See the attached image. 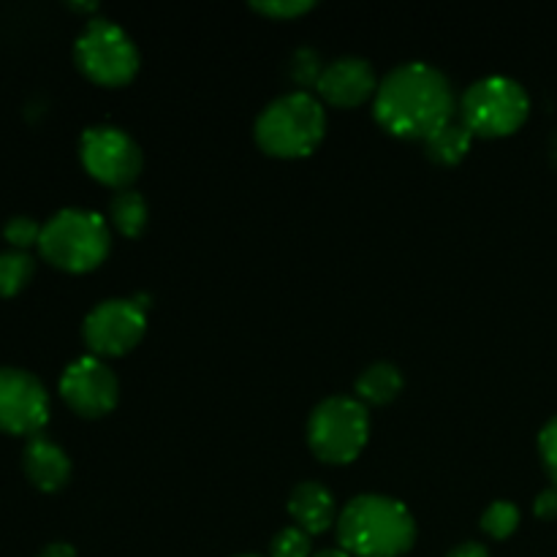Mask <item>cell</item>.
<instances>
[{"label":"cell","instance_id":"obj_24","mask_svg":"<svg viewBox=\"0 0 557 557\" xmlns=\"http://www.w3.org/2000/svg\"><path fill=\"white\" fill-rule=\"evenodd\" d=\"M321 74H324V69H321L315 52H310V49H299V52L294 54L292 79L297 82V85H319Z\"/></svg>","mask_w":557,"mask_h":557},{"label":"cell","instance_id":"obj_5","mask_svg":"<svg viewBox=\"0 0 557 557\" xmlns=\"http://www.w3.org/2000/svg\"><path fill=\"white\" fill-rule=\"evenodd\" d=\"M457 109H460V123L473 136L498 139L522 128L531 114V98L525 87L511 76H487L473 82L462 92Z\"/></svg>","mask_w":557,"mask_h":557},{"label":"cell","instance_id":"obj_1","mask_svg":"<svg viewBox=\"0 0 557 557\" xmlns=\"http://www.w3.org/2000/svg\"><path fill=\"white\" fill-rule=\"evenodd\" d=\"M457 98L449 79L428 63H403L379 82L373 98L375 123L386 134L408 141H428L455 123Z\"/></svg>","mask_w":557,"mask_h":557},{"label":"cell","instance_id":"obj_13","mask_svg":"<svg viewBox=\"0 0 557 557\" xmlns=\"http://www.w3.org/2000/svg\"><path fill=\"white\" fill-rule=\"evenodd\" d=\"M27 479L41 493H58L71 479V460L54 441L44 438L41 433L27 438L25 457H22Z\"/></svg>","mask_w":557,"mask_h":557},{"label":"cell","instance_id":"obj_20","mask_svg":"<svg viewBox=\"0 0 557 557\" xmlns=\"http://www.w3.org/2000/svg\"><path fill=\"white\" fill-rule=\"evenodd\" d=\"M270 557H310V536L302 528H283L270 544Z\"/></svg>","mask_w":557,"mask_h":557},{"label":"cell","instance_id":"obj_29","mask_svg":"<svg viewBox=\"0 0 557 557\" xmlns=\"http://www.w3.org/2000/svg\"><path fill=\"white\" fill-rule=\"evenodd\" d=\"M239 557H261V555H239Z\"/></svg>","mask_w":557,"mask_h":557},{"label":"cell","instance_id":"obj_19","mask_svg":"<svg viewBox=\"0 0 557 557\" xmlns=\"http://www.w3.org/2000/svg\"><path fill=\"white\" fill-rule=\"evenodd\" d=\"M520 528V509L511 500H495L482 515V531L490 539H509Z\"/></svg>","mask_w":557,"mask_h":557},{"label":"cell","instance_id":"obj_10","mask_svg":"<svg viewBox=\"0 0 557 557\" xmlns=\"http://www.w3.org/2000/svg\"><path fill=\"white\" fill-rule=\"evenodd\" d=\"M49 419V397L36 375L0 368V430L9 435H38Z\"/></svg>","mask_w":557,"mask_h":557},{"label":"cell","instance_id":"obj_22","mask_svg":"<svg viewBox=\"0 0 557 557\" xmlns=\"http://www.w3.org/2000/svg\"><path fill=\"white\" fill-rule=\"evenodd\" d=\"M313 0H267V3H250V9L270 20H294L313 9Z\"/></svg>","mask_w":557,"mask_h":557},{"label":"cell","instance_id":"obj_8","mask_svg":"<svg viewBox=\"0 0 557 557\" xmlns=\"http://www.w3.org/2000/svg\"><path fill=\"white\" fill-rule=\"evenodd\" d=\"M79 158L92 180L117 190H128L145 166L139 145L114 125L87 128L79 139Z\"/></svg>","mask_w":557,"mask_h":557},{"label":"cell","instance_id":"obj_6","mask_svg":"<svg viewBox=\"0 0 557 557\" xmlns=\"http://www.w3.org/2000/svg\"><path fill=\"white\" fill-rule=\"evenodd\" d=\"M370 438L368 406L357 397H326L308 419V446L321 462L348 466L362 455Z\"/></svg>","mask_w":557,"mask_h":557},{"label":"cell","instance_id":"obj_7","mask_svg":"<svg viewBox=\"0 0 557 557\" xmlns=\"http://www.w3.org/2000/svg\"><path fill=\"white\" fill-rule=\"evenodd\" d=\"M76 65L90 82L123 87L139 71V49L134 38L112 20H90L74 47Z\"/></svg>","mask_w":557,"mask_h":557},{"label":"cell","instance_id":"obj_16","mask_svg":"<svg viewBox=\"0 0 557 557\" xmlns=\"http://www.w3.org/2000/svg\"><path fill=\"white\" fill-rule=\"evenodd\" d=\"M471 141V131L460 120H455V123H449L446 128H441L438 134L424 141V152H428L430 161L441 163V166H455V163H460L468 156Z\"/></svg>","mask_w":557,"mask_h":557},{"label":"cell","instance_id":"obj_12","mask_svg":"<svg viewBox=\"0 0 557 557\" xmlns=\"http://www.w3.org/2000/svg\"><path fill=\"white\" fill-rule=\"evenodd\" d=\"M315 92L324 103L337 109H354L368 103L379 92V79L368 60L341 58L330 63L321 74Z\"/></svg>","mask_w":557,"mask_h":557},{"label":"cell","instance_id":"obj_23","mask_svg":"<svg viewBox=\"0 0 557 557\" xmlns=\"http://www.w3.org/2000/svg\"><path fill=\"white\" fill-rule=\"evenodd\" d=\"M539 455H542L544 471L553 479V487H557V417L549 419L539 433Z\"/></svg>","mask_w":557,"mask_h":557},{"label":"cell","instance_id":"obj_28","mask_svg":"<svg viewBox=\"0 0 557 557\" xmlns=\"http://www.w3.org/2000/svg\"><path fill=\"white\" fill-rule=\"evenodd\" d=\"M313 557H351L348 553H343V549H324V553L313 555Z\"/></svg>","mask_w":557,"mask_h":557},{"label":"cell","instance_id":"obj_9","mask_svg":"<svg viewBox=\"0 0 557 557\" xmlns=\"http://www.w3.org/2000/svg\"><path fill=\"white\" fill-rule=\"evenodd\" d=\"M147 330V313L136 299H107L87 313L82 335L87 348L101 357H123L139 346Z\"/></svg>","mask_w":557,"mask_h":557},{"label":"cell","instance_id":"obj_2","mask_svg":"<svg viewBox=\"0 0 557 557\" xmlns=\"http://www.w3.org/2000/svg\"><path fill=\"white\" fill-rule=\"evenodd\" d=\"M413 542L411 511L386 495H359L337 517V544L351 557H403Z\"/></svg>","mask_w":557,"mask_h":557},{"label":"cell","instance_id":"obj_17","mask_svg":"<svg viewBox=\"0 0 557 557\" xmlns=\"http://www.w3.org/2000/svg\"><path fill=\"white\" fill-rule=\"evenodd\" d=\"M109 212H112V223L123 237L134 239L147 228V201L136 190H120L112 199Z\"/></svg>","mask_w":557,"mask_h":557},{"label":"cell","instance_id":"obj_27","mask_svg":"<svg viewBox=\"0 0 557 557\" xmlns=\"http://www.w3.org/2000/svg\"><path fill=\"white\" fill-rule=\"evenodd\" d=\"M38 557H76V553H74V547H69V544L58 542V544H49V547L44 549Z\"/></svg>","mask_w":557,"mask_h":557},{"label":"cell","instance_id":"obj_21","mask_svg":"<svg viewBox=\"0 0 557 557\" xmlns=\"http://www.w3.org/2000/svg\"><path fill=\"white\" fill-rule=\"evenodd\" d=\"M41 228L44 226H38L33 218L16 215L3 226V237L9 239L16 250H25L30 248V245H38V239H41Z\"/></svg>","mask_w":557,"mask_h":557},{"label":"cell","instance_id":"obj_14","mask_svg":"<svg viewBox=\"0 0 557 557\" xmlns=\"http://www.w3.org/2000/svg\"><path fill=\"white\" fill-rule=\"evenodd\" d=\"M288 515H292L294 525L302 528L308 536H319L337 525L335 498L319 482H302L294 487L292 498H288Z\"/></svg>","mask_w":557,"mask_h":557},{"label":"cell","instance_id":"obj_3","mask_svg":"<svg viewBox=\"0 0 557 557\" xmlns=\"http://www.w3.org/2000/svg\"><path fill=\"white\" fill-rule=\"evenodd\" d=\"M324 107L310 92L297 90L275 98L256 120V141L272 158H305L324 141Z\"/></svg>","mask_w":557,"mask_h":557},{"label":"cell","instance_id":"obj_25","mask_svg":"<svg viewBox=\"0 0 557 557\" xmlns=\"http://www.w3.org/2000/svg\"><path fill=\"white\" fill-rule=\"evenodd\" d=\"M533 511H536V517H542V520H555L557 517V487H549V490H544V493H539L536 504H533Z\"/></svg>","mask_w":557,"mask_h":557},{"label":"cell","instance_id":"obj_11","mask_svg":"<svg viewBox=\"0 0 557 557\" xmlns=\"http://www.w3.org/2000/svg\"><path fill=\"white\" fill-rule=\"evenodd\" d=\"M60 395L65 406L85 419L107 417L120 400L117 375L98 357H82L65 368L60 379Z\"/></svg>","mask_w":557,"mask_h":557},{"label":"cell","instance_id":"obj_15","mask_svg":"<svg viewBox=\"0 0 557 557\" xmlns=\"http://www.w3.org/2000/svg\"><path fill=\"white\" fill-rule=\"evenodd\" d=\"M403 392V373L389 362H375L357 379V400L364 406H386Z\"/></svg>","mask_w":557,"mask_h":557},{"label":"cell","instance_id":"obj_4","mask_svg":"<svg viewBox=\"0 0 557 557\" xmlns=\"http://www.w3.org/2000/svg\"><path fill=\"white\" fill-rule=\"evenodd\" d=\"M107 221L90 210H60L41 228L38 250L52 267L65 272H90L109 256Z\"/></svg>","mask_w":557,"mask_h":557},{"label":"cell","instance_id":"obj_26","mask_svg":"<svg viewBox=\"0 0 557 557\" xmlns=\"http://www.w3.org/2000/svg\"><path fill=\"white\" fill-rule=\"evenodd\" d=\"M446 557H490V553H487V547H484V544L466 542V544H460V547L451 549V553Z\"/></svg>","mask_w":557,"mask_h":557},{"label":"cell","instance_id":"obj_18","mask_svg":"<svg viewBox=\"0 0 557 557\" xmlns=\"http://www.w3.org/2000/svg\"><path fill=\"white\" fill-rule=\"evenodd\" d=\"M33 259L25 250H9L0 253V297H14L33 277Z\"/></svg>","mask_w":557,"mask_h":557}]
</instances>
